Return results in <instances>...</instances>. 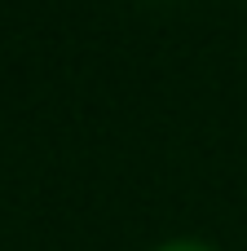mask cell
<instances>
[{
    "label": "cell",
    "mask_w": 247,
    "mask_h": 251,
    "mask_svg": "<svg viewBox=\"0 0 247 251\" xmlns=\"http://www.w3.org/2000/svg\"><path fill=\"white\" fill-rule=\"evenodd\" d=\"M155 251H217V247L203 238H172V243H159Z\"/></svg>",
    "instance_id": "cell-1"
}]
</instances>
